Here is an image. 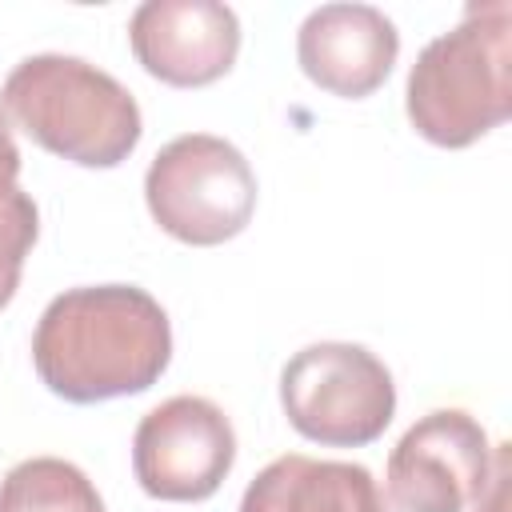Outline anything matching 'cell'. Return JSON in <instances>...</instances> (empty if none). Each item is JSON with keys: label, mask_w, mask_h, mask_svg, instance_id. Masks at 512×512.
Wrapping results in <instances>:
<instances>
[{"label": "cell", "mask_w": 512, "mask_h": 512, "mask_svg": "<svg viewBox=\"0 0 512 512\" xmlns=\"http://www.w3.org/2000/svg\"><path fill=\"white\" fill-rule=\"evenodd\" d=\"M132 56L172 88L220 80L240 52V20L220 0H144L128 20Z\"/></svg>", "instance_id": "8"}, {"label": "cell", "mask_w": 512, "mask_h": 512, "mask_svg": "<svg viewBox=\"0 0 512 512\" xmlns=\"http://www.w3.org/2000/svg\"><path fill=\"white\" fill-rule=\"evenodd\" d=\"M36 232H40V212H36L32 196L20 188L8 192L0 200V308L16 296L20 268L36 244Z\"/></svg>", "instance_id": "12"}, {"label": "cell", "mask_w": 512, "mask_h": 512, "mask_svg": "<svg viewBox=\"0 0 512 512\" xmlns=\"http://www.w3.org/2000/svg\"><path fill=\"white\" fill-rule=\"evenodd\" d=\"M492 476V444L464 408L420 416L388 456V500L396 512H464Z\"/></svg>", "instance_id": "6"}, {"label": "cell", "mask_w": 512, "mask_h": 512, "mask_svg": "<svg viewBox=\"0 0 512 512\" xmlns=\"http://www.w3.org/2000/svg\"><path fill=\"white\" fill-rule=\"evenodd\" d=\"M0 112L80 168H116L144 132L136 96L104 68L64 52L24 56L0 84Z\"/></svg>", "instance_id": "3"}, {"label": "cell", "mask_w": 512, "mask_h": 512, "mask_svg": "<svg viewBox=\"0 0 512 512\" xmlns=\"http://www.w3.org/2000/svg\"><path fill=\"white\" fill-rule=\"evenodd\" d=\"M240 512H388V504L364 464L288 452L256 472Z\"/></svg>", "instance_id": "10"}, {"label": "cell", "mask_w": 512, "mask_h": 512, "mask_svg": "<svg viewBox=\"0 0 512 512\" xmlns=\"http://www.w3.org/2000/svg\"><path fill=\"white\" fill-rule=\"evenodd\" d=\"M144 200L168 236L212 248L248 228L256 212V172L224 136L184 132L152 156Z\"/></svg>", "instance_id": "4"}, {"label": "cell", "mask_w": 512, "mask_h": 512, "mask_svg": "<svg viewBox=\"0 0 512 512\" xmlns=\"http://www.w3.org/2000/svg\"><path fill=\"white\" fill-rule=\"evenodd\" d=\"M476 512H508V444L492 448V476L476 500Z\"/></svg>", "instance_id": "13"}, {"label": "cell", "mask_w": 512, "mask_h": 512, "mask_svg": "<svg viewBox=\"0 0 512 512\" xmlns=\"http://www.w3.org/2000/svg\"><path fill=\"white\" fill-rule=\"evenodd\" d=\"M400 56L396 24L372 4H320L296 32L304 76L344 100L376 92Z\"/></svg>", "instance_id": "9"}, {"label": "cell", "mask_w": 512, "mask_h": 512, "mask_svg": "<svg viewBox=\"0 0 512 512\" xmlns=\"http://www.w3.org/2000/svg\"><path fill=\"white\" fill-rule=\"evenodd\" d=\"M0 512H104V500L76 464L32 456L0 480Z\"/></svg>", "instance_id": "11"}, {"label": "cell", "mask_w": 512, "mask_h": 512, "mask_svg": "<svg viewBox=\"0 0 512 512\" xmlns=\"http://www.w3.org/2000/svg\"><path fill=\"white\" fill-rule=\"evenodd\" d=\"M236 460V432L220 404L172 396L132 436V472L156 500H208Z\"/></svg>", "instance_id": "7"}, {"label": "cell", "mask_w": 512, "mask_h": 512, "mask_svg": "<svg viewBox=\"0 0 512 512\" xmlns=\"http://www.w3.org/2000/svg\"><path fill=\"white\" fill-rule=\"evenodd\" d=\"M280 404L300 436L328 448H360L392 424L396 384L364 344L320 340L284 364Z\"/></svg>", "instance_id": "5"}, {"label": "cell", "mask_w": 512, "mask_h": 512, "mask_svg": "<svg viewBox=\"0 0 512 512\" xmlns=\"http://www.w3.org/2000/svg\"><path fill=\"white\" fill-rule=\"evenodd\" d=\"M16 176H20V148L8 128V116L0 112V200L8 192H16Z\"/></svg>", "instance_id": "14"}, {"label": "cell", "mask_w": 512, "mask_h": 512, "mask_svg": "<svg viewBox=\"0 0 512 512\" xmlns=\"http://www.w3.org/2000/svg\"><path fill=\"white\" fill-rule=\"evenodd\" d=\"M412 128L440 148H468L512 112V4H468L464 20L428 40L408 72Z\"/></svg>", "instance_id": "2"}, {"label": "cell", "mask_w": 512, "mask_h": 512, "mask_svg": "<svg viewBox=\"0 0 512 512\" xmlns=\"http://www.w3.org/2000/svg\"><path fill=\"white\" fill-rule=\"evenodd\" d=\"M172 360V324L160 300L136 284L60 292L36 324L32 364L48 392L96 404L148 392Z\"/></svg>", "instance_id": "1"}]
</instances>
